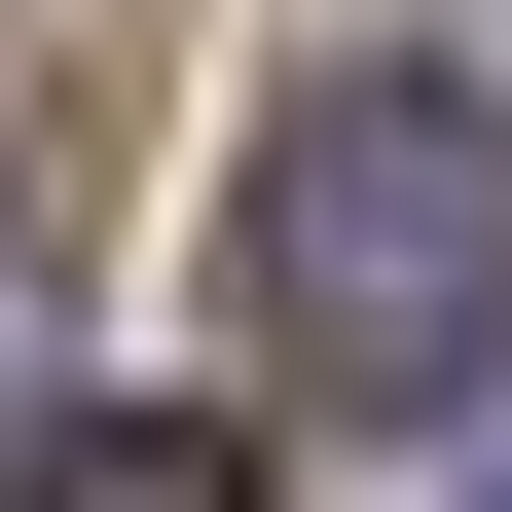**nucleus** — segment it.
Returning a JSON list of instances; mask_svg holds the SVG:
<instances>
[{
    "instance_id": "2",
    "label": "nucleus",
    "mask_w": 512,
    "mask_h": 512,
    "mask_svg": "<svg viewBox=\"0 0 512 512\" xmlns=\"http://www.w3.org/2000/svg\"><path fill=\"white\" fill-rule=\"evenodd\" d=\"M0 512H256V439H220V403H74Z\"/></svg>"
},
{
    "instance_id": "1",
    "label": "nucleus",
    "mask_w": 512,
    "mask_h": 512,
    "mask_svg": "<svg viewBox=\"0 0 512 512\" xmlns=\"http://www.w3.org/2000/svg\"><path fill=\"white\" fill-rule=\"evenodd\" d=\"M220 293H256L293 403H476V366H512V110L439 74V37L293 74L256 183H220Z\"/></svg>"
},
{
    "instance_id": "3",
    "label": "nucleus",
    "mask_w": 512,
    "mask_h": 512,
    "mask_svg": "<svg viewBox=\"0 0 512 512\" xmlns=\"http://www.w3.org/2000/svg\"><path fill=\"white\" fill-rule=\"evenodd\" d=\"M439 512H512V439H476V476H439Z\"/></svg>"
}]
</instances>
